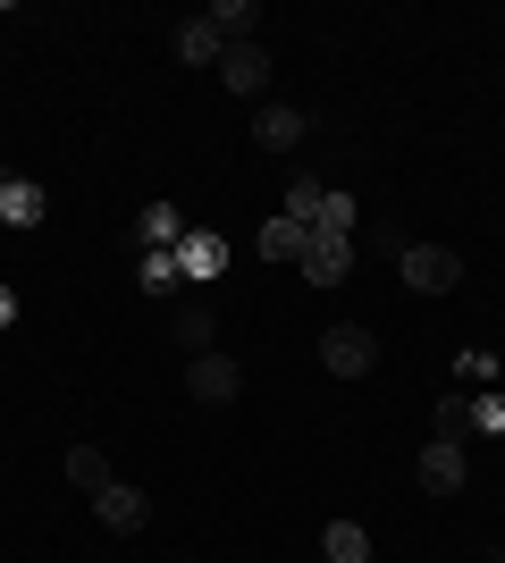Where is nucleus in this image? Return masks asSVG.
<instances>
[{"label":"nucleus","instance_id":"obj_1","mask_svg":"<svg viewBox=\"0 0 505 563\" xmlns=\"http://www.w3.org/2000/svg\"><path fill=\"white\" fill-rule=\"evenodd\" d=\"M396 278H405L413 295H455L463 261L447 253V244H405V253H396Z\"/></svg>","mask_w":505,"mask_h":563},{"label":"nucleus","instance_id":"obj_2","mask_svg":"<svg viewBox=\"0 0 505 563\" xmlns=\"http://www.w3.org/2000/svg\"><path fill=\"white\" fill-rule=\"evenodd\" d=\"M320 362H329V378H371V362H380V345H371V329H329L320 336Z\"/></svg>","mask_w":505,"mask_h":563},{"label":"nucleus","instance_id":"obj_3","mask_svg":"<svg viewBox=\"0 0 505 563\" xmlns=\"http://www.w3.org/2000/svg\"><path fill=\"white\" fill-rule=\"evenodd\" d=\"M237 261V244L228 235H211V228H186V244H177V278H194V286H211L219 269Z\"/></svg>","mask_w":505,"mask_h":563},{"label":"nucleus","instance_id":"obj_4","mask_svg":"<svg viewBox=\"0 0 505 563\" xmlns=\"http://www.w3.org/2000/svg\"><path fill=\"white\" fill-rule=\"evenodd\" d=\"M295 269H304V278H312V286H337V278H345V269H354V244H345V235H304V253H295Z\"/></svg>","mask_w":505,"mask_h":563},{"label":"nucleus","instance_id":"obj_5","mask_svg":"<svg viewBox=\"0 0 505 563\" xmlns=\"http://www.w3.org/2000/svg\"><path fill=\"white\" fill-rule=\"evenodd\" d=\"M186 387H194V404H228V396H237V362H228V353H194V362H186Z\"/></svg>","mask_w":505,"mask_h":563},{"label":"nucleus","instance_id":"obj_6","mask_svg":"<svg viewBox=\"0 0 505 563\" xmlns=\"http://www.w3.org/2000/svg\"><path fill=\"white\" fill-rule=\"evenodd\" d=\"M94 514H101V530H144V521H152V496L127 488V479H110V488L94 496Z\"/></svg>","mask_w":505,"mask_h":563},{"label":"nucleus","instance_id":"obj_7","mask_svg":"<svg viewBox=\"0 0 505 563\" xmlns=\"http://www.w3.org/2000/svg\"><path fill=\"white\" fill-rule=\"evenodd\" d=\"M421 488H430V496L463 488V438H430V446H421Z\"/></svg>","mask_w":505,"mask_h":563},{"label":"nucleus","instance_id":"obj_8","mask_svg":"<svg viewBox=\"0 0 505 563\" xmlns=\"http://www.w3.org/2000/svg\"><path fill=\"white\" fill-rule=\"evenodd\" d=\"M219 76H228V93H270V51L262 43H228Z\"/></svg>","mask_w":505,"mask_h":563},{"label":"nucleus","instance_id":"obj_9","mask_svg":"<svg viewBox=\"0 0 505 563\" xmlns=\"http://www.w3.org/2000/svg\"><path fill=\"white\" fill-rule=\"evenodd\" d=\"M43 186H34V177H0V219H9V228H43Z\"/></svg>","mask_w":505,"mask_h":563},{"label":"nucleus","instance_id":"obj_10","mask_svg":"<svg viewBox=\"0 0 505 563\" xmlns=\"http://www.w3.org/2000/svg\"><path fill=\"white\" fill-rule=\"evenodd\" d=\"M177 59H186V68H219V59H228L219 25L211 18H186V25H177Z\"/></svg>","mask_w":505,"mask_h":563},{"label":"nucleus","instance_id":"obj_11","mask_svg":"<svg viewBox=\"0 0 505 563\" xmlns=\"http://www.w3.org/2000/svg\"><path fill=\"white\" fill-rule=\"evenodd\" d=\"M135 235H144V253H177V244H186V219H177V202H144Z\"/></svg>","mask_w":505,"mask_h":563},{"label":"nucleus","instance_id":"obj_12","mask_svg":"<svg viewBox=\"0 0 505 563\" xmlns=\"http://www.w3.org/2000/svg\"><path fill=\"white\" fill-rule=\"evenodd\" d=\"M253 135H262V152H295V143H304V110H287V101H270V110L253 118Z\"/></svg>","mask_w":505,"mask_h":563},{"label":"nucleus","instance_id":"obj_13","mask_svg":"<svg viewBox=\"0 0 505 563\" xmlns=\"http://www.w3.org/2000/svg\"><path fill=\"white\" fill-rule=\"evenodd\" d=\"M304 235H312L304 219H287V211H278L262 235H253V253H262V261H295V253H304Z\"/></svg>","mask_w":505,"mask_h":563},{"label":"nucleus","instance_id":"obj_14","mask_svg":"<svg viewBox=\"0 0 505 563\" xmlns=\"http://www.w3.org/2000/svg\"><path fill=\"white\" fill-rule=\"evenodd\" d=\"M202 18L219 25V43H253V25H262V18H253V0H211Z\"/></svg>","mask_w":505,"mask_h":563},{"label":"nucleus","instance_id":"obj_15","mask_svg":"<svg viewBox=\"0 0 505 563\" xmlns=\"http://www.w3.org/2000/svg\"><path fill=\"white\" fill-rule=\"evenodd\" d=\"M68 479H76V488H110V479H119V471H110V454H101V446H68Z\"/></svg>","mask_w":505,"mask_h":563},{"label":"nucleus","instance_id":"obj_16","mask_svg":"<svg viewBox=\"0 0 505 563\" xmlns=\"http://www.w3.org/2000/svg\"><path fill=\"white\" fill-rule=\"evenodd\" d=\"M463 429H488V438H505V396H497V387H472V396H463Z\"/></svg>","mask_w":505,"mask_h":563},{"label":"nucleus","instance_id":"obj_17","mask_svg":"<svg viewBox=\"0 0 505 563\" xmlns=\"http://www.w3.org/2000/svg\"><path fill=\"white\" fill-rule=\"evenodd\" d=\"M320 555H329V563H371V539H362V521H329Z\"/></svg>","mask_w":505,"mask_h":563},{"label":"nucleus","instance_id":"obj_18","mask_svg":"<svg viewBox=\"0 0 505 563\" xmlns=\"http://www.w3.org/2000/svg\"><path fill=\"white\" fill-rule=\"evenodd\" d=\"M320 202H329V186H320V177H287V219H304V228H312Z\"/></svg>","mask_w":505,"mask_h":563},{"label":"nucleus","instance_id":"obj_19","mask_svg":"<svg viewBox=\"0 0 505 563\" xmlns=\"http://www.w3.org/2000/svg\"><path fill=\"white\" fill-rule=\"evenodd\" d=\"M312 228H320V235H354V194H329Z\"/></svg>","mask_w":505,"mask_h":563},{"label":"nucleus","instance_id":"obj_20","mask_svg":"<svg viewBox=\"0 0 505 563\" xmlns=\"http://www.w3.org/2000/svg\"><path fill=\"white\" fill-rule=\"evenodd\" d=\"M177 345H186V353H211V311H177Z\"/></svg>","mask_w":505,"mask_h":563},{"label":"nucleus","instance_id":"obj_21","mask_svg":"<svg viewBox=\"0 0 505 563\" xmlns=\"http://www.w3.org/2000/svg\"><path fill=\"white\" fill-rule=\"evenodd\" d=\"M497 371H505V362H497L488 345H472V353H463V378H472V387H497Z\"/></svg>","mask_w":505,"mask_h":563},{"label":"nucleus","instance_id":"obj_22","mask_svg":"<svg viewBox=\"0 0 505 563\" xmlns=\"http://www.w3.org/2000/svg\"><path fill=\"white\" fill-rule=\"evenodd\" d=\"M144 286H177V253H144Z\"/></svg>","mask_w":505,"mask_h":563},{"label":"nucleus","instance_id":"obj_23","mask_svg":"<svg viewBox=\"0 0 505 563\" xmlns=\"http://www.w3.org/2000/svg\"><path fill=\"white\" fill-rule=\"evenodd\" d=\"M9 320H18V295H9V286H0V329H9Z\"/></svg>","mask_w":505,"mask_h":563},{"label":"nucleus","instance_id":"obj_24","mask_svg":"<svg viewBox=\"0 0 505 563\" xmlns=\"http://www.w3.org/2000/svg\"><path fill=\"white\" fill-rule=\"evenodd\" d=\"M497 446H505V438H497Z\"/></svg>","mask_w":505,"mask_h":563}]
</instances>
